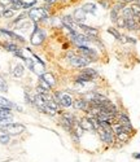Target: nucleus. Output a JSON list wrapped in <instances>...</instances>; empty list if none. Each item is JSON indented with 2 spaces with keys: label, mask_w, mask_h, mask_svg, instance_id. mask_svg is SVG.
I'll return each instance as SVG.
<instances>
[{
  "label": "nucleus",
  "mask_w": 140,
  "mask_h": 162,
  "mask_svg": "<svg viewBox=\"0 0 140 162\" xmlns=\"http://www.w3.org/2000/svg\"><path fill=\"white\" fill-rule=\"evenodd\" d=\"M121 16V13L118 12V10H114V9H110V21L113 22V24H116V21L118 19V17Z\"/></svg>",
  "instance_id": "nucleus-27"
},
{
  "label": "nucleus",
  "mask_w": 140,
  "mask_h": 162,
  "mask_svg": "<svg viewBox=\"0 0 140 162\" xmlns=\"http://www.w3.org/2000/svg\"><path fill=\"white\" fill-rule=\"evenodd\" d=\"M22 75H24V66H22L21 64H18V65L15 68V70H13V77L15 78H21Z\"/></svg>",
  "instance_id": "nucleus-23"
},
{
  "label": "nucleus",
  "mask_w": 140,
  "mask_h": 162,
  "mask_svg": "<svg viewBox=\"0 0 140 162\" xmlns=\"http://www.w3.org/2000/svg\"><path fill=\"white\" fill-rule=\"evenodd\" d=\"M86 16H87V13H86L82 8H78V9L74 10L73 17H74V19H75V22H77V24H83V21H86Z\"/></svg>",
  "instance_id": "nucleus-11"
},
{
  "label": "nucleus",
  "mask_w": 140,
  "mask_h": 162,
  "mask_svg": "<svg viewBox=\"0 0 140 162\" xmlns=\"http://www.w3.org/2000/svg\"><path fill=\"white\" fill-rule=\"evenodd\" d=\"M117 122H119L122 125H131L130 118H128V116L125 111H118V114H117Z\"/></svg>",
  "instance_id": "nucleus-18"
},
{
  "label": "nucleus",
  "mask_w": 140,
  "mask_h": 162,
  "mask_svg": "<svg viewBox=\"0 0 140 162\" xmlns=\"http://www.w3.org/2000/svg\"><path fill=\"white\" fill-rule=\"evenodd\" d=\"M10 121H12V118H5V119H0V127L5 126V125L10 123Z\"/></svg>",
  "instance_id": "nucleus-33"
},
{
  "label": "nucleus",
  "mask_w": 140,
  "mask_h": 162,
  "mask_svg": "<svg viewBox=\"0 0 140 162\" xmlns=\"http://www.w3.org/2000/svg\"><path fill=\"white\" fill-rule=\"evenodd\" d=\"M0 130L4 134H8L9 136H16V135H19L21 132H24L25 126L21 123H8L5 126L0 127Z\"/></svg>",
  "instance_id": "nucleus-5"
},
{
  "label": "nucleus",
  "mask_w": 140,
  "mask_h": 162,
  "mask_svg": "<svg viewBox=\"0 0 140 162\" xmlns=\"http://www.w3.org/2000/svg\"><path fill=\"white\" fill-rule=\"evenodd\" d=\"M135 3H136V4H139V5H140V0H136Z\"/></svg>",
  "instance_id": "nucleus-38"
},
{
  "label": "nucleus",
  "mask_w": 140,
  "mask_h": 162,
  "mask_svg": "<svg viewBox=\"0 0 140 162\" xmlns=\"http://www.w3.org/2000/svg\"><path fill=\"white\" fill-rule=\"evenodd\" d=\"M44 39H46V34H44V31L43 30H40V29H38V26L35 25L34 31H33L31 38H30L31 44L33 46H39V44H42L44 42Z\"/></svg>",
  "instance_id": "nucleus-7"
},
{
  "label": "nucleus",
  "mask_w": 140,
  "mask_h": 162,
  "mask_svg": "<svg viewBox=\"0 0 140 162\" xmlns=\"http://www.w3.org/2000/svg\"><path fill=\"white\" fill-rule=\"evenodd\" d=\"M4 47H5V49H7V51L13 52V53H15V52H17L19 49L18 46H17V44H15V43H5Z\"/></svg>",
  "instance_id": "nucleus-25"
},
{
  "label": "nucleus",
  "mask_w": 140,
  "mask_h": 162,
  "mask_svg": "<svg viewBox=\"0 0 140 162\" xmlns=\"http://www.w3.org/2000/svg\"><path fill=\"white\" fill-rule=\"evenodd\" d=\"M27 16H29V18H31L35 24L38 21L47 19V17H48L46 13V9H43V8H30L29 12H27Z\"/></svg>",
  "instance_id": "nucleus-6"
},
{
  "label": "nucleus",
  "mask_w": 140,
  "mask_h": 162,
  "mask_svg": "<svg viewBox=\"0 0 140 162\" xmlns=\"http://www.w3.org/2000/svg\"><path fill=\"white\" fill-rule=\"evenodd\" d=\"M9 143V135L4 134V135H0V144H8Z\"/></svg>",
  "instance_id": "nucleus-32"
},
{
  "label": "nucleus",
  "mask_w": 140,
  "mask_h": 162,
  "mask_svg": "<svg viewBox=\"0 0 140 162\" xmlns=\"http://www.w3.org/2000/svg\"><path fill=\"white\" fill-rule=\"evenodd\" d=\"M24 61L26 62V66H27V68H29L31 71L35 73V64H34V61H33L31 58H25Z\"/></svg>",
  "instance_id": "nucleus-28"
},
{
  "label": "nucleus",
  "mask_w": 140,
  "mask_h": 162,
  "mask_svg": "<svg viewBox=\"0 0 140 162\" xmlns=\"http://www.w3.org/2000/svg\"><path fill=\"white\" fill-rule=\"evenodd\" d=\"M121 16L123 18H134L135 16H134V13H132V10H131V8H130V5H126L125 8L121 10Z\"/></svg>",
  "instance_id": "nucleus-21"
},
{
  "label": "nucleus",
  "mask_w": 140,
  "mask_h": 162,
  "mask_svg": "<svg viewBox=\"0 0 140 162\" xmlns=\"http://www.w3.org/2000/svg\"><path fill=\"white\" fill-rule=\"evenodd\" d=\"M66 58H68L69 62L73 66L80 68V69H85L86 66L91 62V60H88L87 57L82 56L80 53H77V52H73V51H69L68 53H66Z\"/></svg>",
  "instance_id": "nucleus-1"
},
{
  "label": "nucleus",
  "mask_w": 140,
  "mask_h": 162,
  "mask_svg": "<svg viewBox=\"0 0 140 162\" xmlns=\"http://www.w3.org/2000/svg\"><path fill=\"white\" fill-rule=\"evenodd\" d=\"M0 34H1V35H5V36H9V38L13 39V40H18L19 43H24V42H25V39L22 38V36H19L18 34H16V33H13V31H9V30L0 29Z\"/></svg>",
  "instance_id": "nucleus-14"
},
{
  "label": "nucleus",
  "mask_w": 140,
  "mask_h": 162,
  "mask_svg": "<svg viewBox=\"0 0 140 162\" xmlns=\"http://www.w3.org/2000/svg\"><path fill=\"white\" fill-rule=\"evenodd\" d=\"M106 31H108L110 35H113L114 38H116L118 42L126 43V36H125V35H122L121 33H119V30L117 29V27H108V30H106Z\"/></svg>",
  "instance_id": "nucleus-13"
},
{
  "label": "nucleus",
  "mask_w": 140,
  "mask_h": 162,
  "mask_svg": "<svg viewBox=\"0 0 140 162\" xmlns=\"http://www.w3.org/2000/svg\"><path fill=\"white\" fill-rule=\"evenodd\" d=\"M100 140L103 141L105 145H113L116 143V134L113 131V127L108 126V127H99L97 130Z\"/></svg>",
  "instance_id": "nucleus-2"
},
{
  "label": "nucleus",
  "mask_w": 140,
  "mask_h": 162,
  "mask_svg": "<svg viewBox=\"0 0 140 162\" xmlns=\"http://www.w3.org/2000/svg\"><path fill=\"white\" fill-rule=\"evenodd\" d=\"M132 158H135V160H140V153H132Z\"/></svg>",
  "instance_id": "nucleus-35"
},
{
  "label": "nucleus",
  "mask_w": 140,
  "mask_h": 162,
  "mask_svg": "<svg viewBox=\"0 0 140 162\" xmlns=\"http://www.w3.org/2000/svg\"><path fill=\"white\" fill-rule=\"evenodd\" d=\"M15 12H16V10L13 9V8H9V9H4V10H3V16H4V17H7V18H9V17H12V16L15 15Z\"/></svg>",
  "instance_id": "nucleus-31"
},
{
  "label": "nucleus",
  "mask_w": 140,
  "mask_h": 162,
  "mask_svg": "<svg viewBox=\"0 0 140 162\" xmlns=\"http://www.w3.org/2000/svg\"><path fill=\"white\" fill-rule=\"evenodd\" d=\"M125 36H126V42H127V43H132V44L136 43V39L131 38V36H128V35H125Z\"/></svg>",
  "instance_id": "nucleus-34"
},
{
  "label": "nucleus",
  "mask_w": 140,
  "mask_h": 162,
  "mask_svg": "<svg viewBox=\"0 0 140 162\" xmlns=\"http://www.w3.org/2000/svg\"><path fill=\"white\" fill-rule=\"evenodd\" d=\"M130 8H131V10H132L134 16L140 18V5L136 4V3H132V4H130Z\"/></svg>",
  "instance_id": "nucleus-24"
},
{
  "label": "nucleus",
  "mask_w": 140,
  "mask_h": 162,
  "mask_svg": "<svg viewBox=\"0 0 140 162\" xmlns=\"http://www.w3.org/2000/svg\"><path fill=\"white\" fill-rule=\"evenodd\" d=\"M55 0H46V3H48V4H51V3H53Z\"/></svg>",
  "instance_id": "nucleus-37"
},
{
  "label": "nucleus",
  "mask_w": 140,
  "mask_h": 162,
  "mask_svg": "<svg viewBox=\"0 0 140 162\" xmlns=\"http://www.w3.org/2000/svg\"><path fill=\"white\" fill-rule=\"evenodd\" d=\"M99 77V73L94 69H89V68H85L80 74L78 75L77 78V83H80V84H85V83H88V82H92L94 79Z\"/></svg>",
  "instance_id": "nucleus-3"
},
{
  "label": "nucleus",
  "mask_w": 140,
  "mask_h": 162,
  "mask_svg": "<svg viewBox=\"0 0 140 162\" xmlns=\"http://www.w3.org/2000/svg\"><path fill=\"white\" fill-rule=\"evenodd\" d=\"M0 107L1 108H7V109H17V110H21V108H18L17 105H15L12 101H9L8 99H5V97L0 96Z\"/></svg>",
  "instance_id": "nucleus-15"
},
{
  "label": "nucleus",
  "mask_w": 140,
  "mask_h": 162,
  "mask_svg": "<svg viewBox=\"0 0 140 162\" xmlns=\"http://www.w3.org/2000/svg\"><path fill=\"white\" fill-rule=\"evenodd\" d=\"M82 9L86 13H91V15H96V4L95 3H86L82 5Z\"/></svg>",
  "instance_id": "nucleus-20"
},
{
  "label": "nucleus",
  "mask_w": 140,
  "mask_h": 162,
  "mask_svg": "<svg viewBox=\"0 0 140 162\" xmlns=\"http://www.w3.org/2000/svg\"><path fill=\"white\" fill-rule=\"evenodd\" d=\"M78 52H79L82 56L87 57L88 60H91V61H95V60H97V58H99V55H97L92 48H89V47H87V46L78 47Z\"/></svg>",
  "instance_id": "nucleus-8"
},
{
  "label": "nucleus",
  "mask_w": 140,
  "mask_h": 162,
  "mask_svg": "<svg viewBox=\"0 0 140 162\" xmlns=\"http://www.w3.org/2000/svg\"><path fill=\"white\" fill-rule=\"evenodd\" d=\"M116 26H117V29H126V18L119 16L118 19L116 21Z\"/></svg>",
  "instance_id": "nucleus-26"
},
{
  "label": "nucleus",
  "mask_w": 140,
  "mask_h": 162,
  "mask_svg": "<svg viewBox=\"0 0 140 162\" xmlns=\"http://www.w3.org/2000/svg\"><path fill=\"white\" fill-rule=\"evenodd\" d=\"M123 1H125L127 5H130V4H132V3H135L136 0H123Z\"/></svg>",
  "instance_id": "nucleus-36"
},
{
  "label": "nucleus",
  "mask_w": 140,
  "mask_h": 162,
  "mask_svg": "<svg viewBox=\"0 0 140 162\" xmlns=\"http://www.w3.org/2000/svg\"><path fill=\"white\" fill-rule=\"evenodd\" d=\"M73 104H74V101H73L71 96H70V95L62 93V96H61V100H60V105H62L64 108H70Z\"/></svg>",
  "instance_id": "nucleus-16"
},
{
  "label": "nucleus",
  "mask_w": 140,
  "mask_h": 162,
  "mask_svg": "<svg viewBox=\"0 0 140 162\" xmlns=\"http://www.w3.org/2000/svg\"><path fill=\"white\" fill-rule=\"evenodd\" d=\"M5 118H12V111H10V109L0 107V119H5Z\"/></svg>",
  "instance_id": "nucleus-22"
},
{
  "label": "nucleus",
  "mask_w": 140,
  "mask_h": 162,
  "mask_svg": "<svg viewBox=\"0 0 140 162\" xmlns=\"http://www.w3.org/2000/svg\"><path fill=\"white\" fill-rule=\"evenodd\" d=\"M78 27H79L82 31H85V34L87 36H92V38H99V30L96 27H91L87 26L85 24H78Z\"/></svg>",
  "instance_id": "nucleus-9"
},
{
  "label": "nucleus",
  "mask_w": 140,
  "mask_h": 162,
  "mask_svg": "<svg viewBox=\"0 0 140 162\" xmlns=\"http://www.w3.org/2000/svg\"><path fill=\"white\" fill-rule=\"evenodd\" d=\"M40 79L44 80L46 83H48L51 87L56 84V79H55V77L52 75V73H43V74L40 75Z\"/></svg>",
  "instance_id": "nucleus-17"
},
{
  "label": "nucleus",
  "mask_w": 140,
  "mask_h": 162,
  "mask_svg": "<svg viewBox=\"0 0 140 162\" xmlns=\"http://www.w3.org/2000/svg\"><path fill=\"white\" fill-rule=\"evenodd\" d=\"M0 91L1 92H7L8 91V86H7V82L3 77H0Z\"/></svg>",
  "instance_id": "nucleus-30"
},
{
  "label": "nucleus",
  "mask_w": 140,
  "mask_h": 162,
  "mask_svg": "<svg viewBox=\"0 0 140 162\" xmlns=\"http://www.w3.org/2000/svg\"><path fill=\"white\" fill-rule=\"evenodd\" d=\"M78 125H79L80 128H82V130H85V131H96V130H95L94 123H92V121H91V118H89L88 116L80 118V121H79V123H78Z\"/></svg>",
  "instance_id": "nucleus-10"
},
{
  "label": "nucleus",
  "mask_w": 140,
  "mask_h": 162,
  "mask_svg": "<svg viewBox=\"0 0 140 162\" xmlns=\"http://www.w3.org/2000/svg\"><path fill=\"white\" fill-rule=\"evenodd\" d=\"M69 34H70V39H71V42L74 44H77L78 47L88 46V43L91 42L87 35L80 34V33H78L77 30H69Z\"/></svg>",
  "instance_id": "nucleus-4"
},
{
  "label": "nucleus",
  "mask_w": 140,
  "mask_h": 162,
  "mask_svg": "<svg viewBox=\"0 0 140 162\" xmlns=\"http://www.w3.org/2000/svg\"><path fill=\"white\" fill-rule=\"evenodd\" d=\"M110 1H112V0H99V3L101 4V7L105 8V9H110V8H112V5H113V4H112Z\"/></svg>",
  "instance_id": "nucleus-29"
},
{
  "label": "nucleus",
  "mask_w": 140,
  "mask_h": 162,
  "mask_svg": "<svg viewBox=\"0 0 140 162\" xmlns=\"http://www.w3.org/2000/svg\"><path fill=\"white\" fill-rule=\"evenodd\" d=\"M116 1H123V0H116Z\"/></svg>",
  "instance_id": "nucleus-39"
},
{
  "label": "nucleus",
  "mask_w": 140,
  "mask_h": 162,
  "mask_svg": "<svg viewBox=\"0 0 140 162\" xmlns=\"http://www.w3.org/2000/svg\"><path fill=\"white\" fill-rule=\"evenodd\" d=\"M131 136H132V135H130V134H127V132H125V131H122V132L116 134V140H118L119 143H122V144H126L128 140H130Z\"/></svg>",
  "instance_id": "nucleus-19"
},
{
  "label": "nucleus",
  "mask_w": 140,
  "mask_h": 162,
  "mask_svg": "<svg viewBox=\"0 0 140 162\" xmlns=\"http://www.w3.org/2000/svg\"><path fill=\"white\" fill-rule=\"evenodd\" d=\"M73 105L75 107V109H78V110H83L85 113H87L88 109H89V102H88L86 99L77 100V101H75Z\"/></svg>",
  "instance_id": "nucleus-12"
}]
</instances>
